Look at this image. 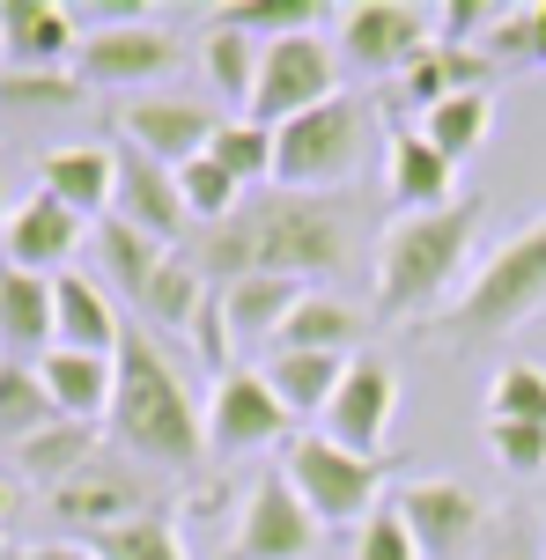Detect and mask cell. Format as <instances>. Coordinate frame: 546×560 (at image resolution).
<instances>
[{
  "label": "cell",
  "mask_w": 546,
  "mask_h": 560,
  "mask_svg": "<svg viewBox=\"0 0 546 560\" xmlns=\"http://www.w3.org/2000/svg\"><path fill=\"white\" fill-rule=\"evenodd\" d=\"M193 266L207 280H333L355 266V222L333 192H259L244 199L230 222L200 229L193 244Z\"/></svg>",
  "instance_id": "1"
},
{
  "label": "cell",
  "mask_w": 546,
  "mask_h": 560,
  "mask_svg": "<svg viewBox=\"0 0 546 560\" xmlns=\"http://www.w3.org/2000/svg\"><path fill=\"white\" fill-rule=\"evenodd\" d=\"M118 392H112V435L148 465H193L207 450V420L193 413V392L177 362L155 347L148 325H126L118 332Z\"/></svg>",
  "instance_id": "2"
},
{
  "label": "cell",
  "mask_w": 546,
  "mask_h": 560,
  "mask_svg": "<svg viewBox=\"0 0 546 560\" xmlns=\"http://www.w3.org/2000/svg\"><path fill=\"white\" fill-rule=\"evenodd\" d=\"M488 199H458L443 214H399L376 244V310L384 317H421L443 303L458 280H473V236H480Z\"/></svg>",
  "instance_id": "3"
},
{
  "label": "cell",
  "mask_w": 546,
  "mask_h": 560,
  "mask_svg": "<svg viewBox=\"0 0 546 560\" xmlns=\"http://www.w3.org/2000/svg\"><path fill=\"white\" fill-rule=\"evenodd\" d=\"M546 310V214L539 222H524L518 236H502L473 280H465L451 310H443V339L451 347H473V339H502L518 332L524 317H539Z\"/></svg>",
  "instance_id": "4"
},
{
  "label": "cell",
  "mask_w": 546,
  "mask_h": 560,
  "mask_svg": "<svg viewBox=\"0 0 546 560\" xmlns=\"http://www.w3.org/2000/svg\"><path fill=\"white\" fill-rule=\"evenodd\" d=\"M370 133H376V104L340 89L333 104L274 126V185L281 192H340L347 177L362 170Z\"/></svg>",
  "instance_id": "5"
},
{
  "label": "cell",
  "mask_w": 546,
  "mask_h": 560,
  "mask_svg": "<svg viewBox=\"0 0 546 560\" xmlns=\"http://www.w3.org/2000/svg\"><path fill=\"white\" fill-rule=\"evenodd\" d=\"M281 472L317 524H355L362 532V516L384 502V457H355V450L325 443V435H295L281 450Z\"/></svg>",
  "instance_id": "6"
},
{
  "label": "cell",
  "mask_w": 546,
  "mask_h": 560,
  "mask_svg": "<svg viewBox=\"0 0 546 560\" xmlns=\"http://www.w3.org/2000/svg\"><path fill=\"white\" fill-rule=\"evenodd\" d=\"M333 96H340V45H325L317 30L274 37L259 52V89H252V118L259 126H288V118L317 112Z\"/></svg>",
  "instance_id": "7"
},
{
  "label": "cell",
  "mask_w": 546,
  "mask_h": 560,
  "mask_svg": "<svg viewBox=\"0 0 546 560\" xmlns=\"http://www.w3.org/2000/svg\"><path fill=\"white\" fill-rule=\"evenodd\" d=\"M177 37L163 23H148V15H133V23H112V30H89L82 52H74V74H82V89H148L163 82L177 67Z\"/></svg>",
  "instance_id": "8"
},
{
  "label": "cell",
  "mask_w": 546,
  "mask_h": 560,
  "mask_svg": "<svg viewBox=\"0 0 546 560\" xmlns=\"http://www.w3.org/2000/svg\"><path fill=\"white\" fill-rule=\"evenodd\" d=\"M435 45V15L429 8H406V0H362L340 8V52L362 74H406L414 59Z\"/></svg>",
  "instance_id": "9"
},
{
  "label": "cell",
  "mask_w": 546,
  "mask_h": 560,
  "mask_svg": "<svg viewBox=\"0 0 546 560\" xmlns=\"http://www.w3.org/2000/svg\"><path fill=\"white\" fill-rule=\"evenodd\" d=\"M288 428H295V413H288L281 392L266 384V369H222V384L207 398V443L244 457V450L281 443Z\"/></svg>",
  "instance_id": "10"
},
{
  "label": "cell",
  "mask_w": 546,
  "mask_h": 560,
  "mask_svg": "<svg viewBox=\"0 0 546 560\" xmlns=\"http://www.w3.org/2000/svg\"><path fill=\"white\" fill-rule=\"evenodd\" d=\"M392 509L406 516L421 560H458L473 538L488 532V502L473 487H458V479H414V487L392 494Z\"/></svg>",
  "instance_id": "11"
},
{
  "label": "cell",
  "mask_w": 546,
  "mask_h": 560,
  "mask_svg": "<svg viewBox=\"0 0 546 560\" xmlns=\"http://www.w3.org/2000/svg\"><path fill=\"white\" fill-rule=\"evenodd\" d=\"M317 532H325V524L303 509V494L288 487V472H266L259 487H252V502H244L230 560H311Z\"/></svg>",
  "instance_id": "12"
},
{
  "label": "cell",
  "mask_w": 546,
  "mask_h": 560,
  "mask_svg": "<svg viewBox=\"0 0 546 560\" xmlns=\"http://www.w3.org/2000/svg\"><path fill=\"white\" fill-rule=\"evenodd\" d=\"M392 406H399V376H392V362L355 354L347 376H340V392H333V406H325V443L355 450V457H376L384 428H392Z\"/></svg>",
  "instance_id": "13"
},
{
  "label": "cell",
  "mask_w": 546,
  "mask_h": 560,
  "mask_svg": "<svg viewBox=\"0 0 546 560\" xmlns=\"http://www.w3.org/2000/svg\"><path fill=\"white\" fill-rule=\"evenodd\" d=\"M118 126H126V140H133L141 155H155L163 170H185L193 155L214 148V126H222V118L207 112V104H193V96H133V104L118 112Z\"/></svg>",
  "instance_id": "14"
},
{
  "label": "cell",
  "mask_w": 546,
  "mask_h": 560,
  "mask_svg": "<svg viewBox=\"0 0 546 560\" xmlns=\"http://www.w3.org/2000/svg\"><path fill=\"white\" fill-rule=\"evenodd\" d=\"M118 222H133L141 236H155L163 252H185V229H193V214H185V192H177V170H163L155 155H141V148H118V199H112Z\"/></svg>",
  "instance_id": "15"
},
{
  "label": "cell",
  "mask_w": 546,
  "mask_h": 560,
  "mask_svg": "<svg viewBox=\"0 0 546 560\" xmlns=\"http://www.w3.org/2000/svg\"><path fill=\"white\" fill-rule=\"evenodd\" d=\"M384 192H392V207H406V214H443V207H458V163L451 155H435L429 140H421V126H399V133L384 140Z\"/></svg>",
  "instance_id": "16"
},
{
  "label": "cell",
  "mask_w": 546,
  "mask_h": 560,
  "mask_svg": "<svg viewBox=\"0 0 546 560\" xmlns=\"http://www.w3.org/2000/svg\"><path fill=\"white\" fill-rule=\"evenodd\" d=\"M74 244H82V214H67L59 199L37 192V199H23V207L8 214V229H0V266L53 280V266H67Z\"/></svg>",
  "instance_id": "17"
},
{
  "label": "cell",
  "mask_w": 546,
  "mask_h": 560,
  "mask_svg": "<svg viewBox=\"0 0 546 560\" xmlns=\"http://www.w3.org/2000/svg\"><path fill=\"white\" fill-rule=\"evenodd\" d=\"M0 52L8 67H67L82 52V23L59 0H0Z\"/></svg>",
  "instance_id": "18"
},
{
  "label": "cell",
  "mask_w": 546,
  "mask_h": 560,
  "mask_svg": "<svg viewBox=\"0 0 546 560\" xmlns=\"http://www.w3.org/2000/svg\"><path fill=\"white\" fill-rule=\"evenodd\" d=\"M37 192L59 199L67 214H82V222H104L118 199V155L112 148H53L45 163H37Z\"/></svg>",
  "instance_id": "19"
},
{
  "label": "cell",
  "mask_w": 546,
  "mask_h": 560,
  "mask_svg": "<svg viewBox=\"0 0 546 560\" xmlns=\"http://www.w3.org/2000/svg\"><path fill=\"white\" fill-rule=\"evenodd\" d=\"M37 376H45V392H53L59 420H82V428L112 420V392H118V362H112V354H74V347H53V354L37 362Z\"/></svg>",
  "instance_id": "20"
},
{
  "label": "cell",
  "mask_w": 546,
  "mask_h": 560,
  "mask_svg": "<svg viewBox=\"0 0 546 560\" xmlns=\"http://www.w3.org/2000/svg\"><path fill=\"white\" fill-rule=\"evenodd\" d=\"M53 516L96 538V532H118V524L148 516V509H141V487H133L126 472H112V465H89V472H74L67 487H53Z\"/></svg>",
  "instance_id": "21"
},
{
  "label": "cell",
  "mask_w": 546,
  "mask_h": 560,
  "mask_svg": "<svg viewBox=\"0 0 546 560\" xmlns=\"http://www.w3.org/2000/svg\"><path fill=\"white\" fill-rule=\"evenodd\" d=\"M0 347H8V354H37V362L59 347L53 280H45V273H15V266H0Z\"/></svg>",
  "instance_id": "22"
},
{
  "label": "cell",
  "mask_w": 546,
  "mask_h": 560,
  "mask_svg": "<svg viewBox=\"0 0 546 560\" xmlns=\"http://www.w3.org/2000/svg\"><path fill=\"white\" fill-rule=\"evenodd\" d=\"M53 317H59V347H74V354H118V310L112 295L82 273H53Z\"/></svg>",
  "instance_id": "23"
},
{
  "label": "cell",
  "mask_w": 546,
  "mask_h": 560,
  "mask_svg": "<svg viewBox=\"0 0 546 560\" xmlns=\"http://www.w3.org/2000/svg\"><path fill=\"white\" fill-rule=\"evenodd\" d=\"M362 332H370V325H362V310L311 288V295L295 303V317L281 325L274 347H295V354H347V362H355V354H362Z\"/></svg>",
  "instance_id": "24"
},
{
  "label": "cell",
  "mask_w": 546,
  "mask_h": 560,
  "mask_svg": "<svg viewBox=\"0 0 546 560\" xmlns=\"http://www.w3.org/2000/svg\"><path fill=\"white\" fill-rule=\"evenodd\" d=\"M465 89H488V59L465 52V45H443V37L399 74V96L414 104V112H435V104H451V96H465Z\"/></svg>",
  "instance_id": "25"
},
{
  "label": "cell",
  "mask_w": 546,
  "mask_h": 560,
  "mask_svg": "<svg viewBox=\"0 0 546 560\" xmlns=\"http://www.w3.org/2000/svg\"><path fill=\"white\" fill-rule=\"evenodd\" d=\"M311 288L303 280H274V273H259V280H230L222 288V310H230V339H281V325L295 317V303H303Z\"/></svg>",
  "instance_id": "26"
},
{
  "label": "cell",
  "mask_w": 546,
  "mask_h": 560,
  "mask_svg": "<svg viewBox=\"0 0 546 560\" xmlns=\"http://www.w3.org/2000/svg\"><path fill=\"white\" fill-rule=\"evenodd\" d=\"M340 376H347V354H295V347H274V362H266V384L281 392V406L295 420H311V413L325 420Z\"/></svg>",
  "instance_id": "27"
},
{
  "label": "cell",
  "mask_w": 546,
  "mask_h": 560,
  "mask_svg": "<svg viewBox=\"0 0 546 560\" xmlns=\"http://www.w3.org/2000/svg\"><path fill=\"white\" fill-rule=\"evenodd\" d=\"M15 465H23L30 479H45V487H67L74 472L96 465V428H82V420H53V428H37L30 443H15Z\"/></svg>",
  "instance_id": "28"
},
{
  "label": "cell",
  "mask_w": 546,
  "mask_h": 560,
  "mask_svg": "<svg viewBox=\"0 0 546 560\" xmlns=\"http://www.w3.org/2000/svg\"><path fill=\"white\" fill-rule=\"evenodd\" d=\"M163 258H171V252H163L155 236H141L133 222H118V214H104V222H96V266H104V273H112L133 303L148 295V280L163 273Z\"/></svg>",
  "instance_id": "29"
},
{
  "label": "cell",
  "mask_w": 546,
  "mask_h": 560,
  "mask_svg": "<svg viewBox=\"0 0 546 560\" xmlns=\"http://www.w3.org/2000/svg\"><path fill=\"white\" fill-rule=\"evenodd\" d=\"M488 126H495V89H465L451 104L421 112V140H429L435 155H451V163H465V155L488 140Z\"/></svg>",
  "instance_id": "30"
},
{
  "label": "cell",
  "mask_w": 546,
  "mask_h": 560,
  "mask_svg": "<svg viewBox=\"0 0 546 560\" xmlns=\"http://www.w3.org/2000/svg\"><path fill=\"white\" fill-rule=\"evenodd\" d=\"M59 406L53 392H45V376H37V362H0V443H30L37 428H53Z\"/></svg>",
  "instance_id": "31"
},
{
  "label": "cell",
  "mask_w": 546,
  "mask_h": 560,
  "mask_svg": "<svg viewBox=\"0 0 546 560\" xmlns=\"http://www.w3.org/2000/svg\"><path fill=\"white\" fill-rule=\"evenodd\" d=\"M200 303H207V273L193 266V252H171V258H163V273L148 280L141 317H148V325H193Z\"/></svg>",
  "instance_id": "32"
},
{
  "label": "cell",
  "mask_w": 546,
  "mask_h": 560,
  "mask_svg": "<svg viewBox=\"0 0 546 560\" xmlns=\"http://www.w3.org/2000/svg\"><path fill=\"white\" fill-rule=\"evenodd\" d=\"M317 15H325L317 0H230V8H214V30H244V37L274 45V37H303Z\"/></svg>",
  "instance_id": "33"
},
{
  "label": "cell",
  "mask_w": 546,
  "mask_h": 560,
  "mask_svg": "<svg viewBox=\"0 0 546 560\" xmlns=\"http://www.w3.org/2000/svg\"><path fill=\"white\" fill-rule=\"evenodd\" d=\"M207 155L230 170L236 185H266V177H274V126H259L252 112H244V118H222Z\"/></svg>",
  "instance_id": "34"
},
{
  "label": "cell",
  "mask_w": 546,
  "mask_h": 560,
  "mask_svg": "<svg viewBox=\"0 0 546 560\" xmlns=\"http://www.w3.org/2000/svg\"><path fill=\"white\" fill-rule=\"evenodd\" d=\"M177 192H185V214H193L200 229L230 222L236 207H244V185H236V177L214 163V155H193V163L177 170Z\"/></svg>",
  "instance_id": "35"
},
{
  "label": "cell",
  "mask_w": 546,
  "mask_h": 560,
  "mask_svg": "<svg viewBox=\"0 0 546 560\" xmlns=\"http://www.w3.org/2000/svg\"><path fill=\"white\" fill-rule=\"evenodd\" d=\"M259 37H244V30H207V82L236 96V104H252V89H259Z\"/></svg>",
  "instance_id": "36"
},
{
  "label": "cell",
  "mask_w": 546,
  "mask_h": 560,
  "mask_svg": "<svg viewBox=\"0 0 546 560\" xmlns=\"http://www.w3.org/2000/svg\"><path fill=\"white\" fill-rule=\"evenodd\" d=\"M82 96V74H67V67H8L0 74V104H15V112H67Z\"/></svg>",
  "instance_id": "37"
},
{
  "label": "cell",
  "mask_w": 546,
  "mask_h": 560,
  "mask_svg": "<svg viewBox=\"0 0 546 560\" xmlns=\"http://www.w3.org/2000/svg\"><path fill=\"white\" fill-rule=\"evenodd\" d=\"M488 420H524V428H546V369L539 362H502V369H495Z\"/></svg>",
  "instance_id": "38"
},
{
  "label": "cell",
  "mask_w": 546,
  "mask_h": 560,
  "mask_svg": "<svg viewBox=\"0 0 546 560\" xmlns=\"http://www.w3.org/2000/svg\"><path fill=\"white\" fill-rule=\"evenodd\" d=\"M89 553L96 560H185V546H177L171 516H133V524H118V532H96Z\"/></svg>",
  "instance_id": "39"
},
{
  "label": "cell",
  "mask_w": 546,
  "mask_h": 560,
  "mask_svg": "<svg viewBox=\"0 0 546 560\" xmlns=\"http://www.w3.org/2000/svg\"><path fill=\"white\" fill-rule=\"evenodd\" d=\"M355 560H421V546H414V532H406V516L392 502H376L370 516H362V532H355Z\"/></svg>",
  "instance_id": "40"
},
{
  "label": "cell",
  "mask_w": 546,
  "mask_h": 560,
  "mask_svg": "<svg viewBox=\"0 0 546 560\" xmlns=\"http://www.w3.org/2000/svg\"><path fill=\"white\" fill-rule=\"evenodd\" d=\"M488 443H495V457H502L518 479H539L546 472V428H524V420H488Z\"/></svg>",
  "instance_id": "41"
},
{
  "label": "cell",
  "mask_w": 546,
  "mask_h": 560,
  "mask_svg": "<svg viewBox=\"0 0 546 560\" xmlns=\"http://www.w3.org/2000/svg\"><path fill=\"white\" fill-rule=\"evenodd\" d=\"M193 347H200V362H230V310H222V288H207L200 317H193Z\"/></svg>",
  "instance_id": "42"
},
{
  "label": "cell",
  "mask_w": 546,
  "mask_h": 560,
  "mask_svg": "<svg viewBox=\"0 0 546 560\" xmlns=\"http://www.w3.org/2000/svg\"><path fill=\"white\" fill-rule=\"evenodd\" d=\"M488 15H495L488 0H451V8H435V37L473 52V37H480V23H488Z\"/></svg>",
  "instance_id": "43"
},
{
  "label": "cell",
  "mask_w": 546,
  "mask_h": 560,
  "mask_svg": "<svg viewBox=\"0 0 546 560\" xmlns=\"http://www.w3.org/2000/svg\"><path fill=\"white\" fill-rule=\"evenodd\" d=\"M488 52L495 59H532V8H510V15L488 30Z\"/></svg>",
  "instance_id": "44"
},
{
  "label": "cell",
  "mask_w": 546,
  "mask_h": 560,
  "mask_svg": "<svg viewBox=\"0 0 546 560\" xmlns=\"http://www.w3.org/2000/svg\"><path fill=\"white\" fill-rule=\"evenodd\" d=\"M488 560H539V553H532V538H524V532H510V538H495Z\"/></svg>",
  "instance_id": "45"
},
{
  "label": "cell",
  "mask_w": 546,
  "mask_h": 560,
  "mask_svg": "<svg viewBox=\"0 0 546 560\" xmlns=\"http://www.w3.org/2000/svg\"><path fill=\"white\" fill-rule=\"evenodd\" d=\"M23 560H96V553H89V546H30Z\"/></svg>",
  "instance_id": "46"
},
{
  "label": "cell",
  "mask_w": 546,
  "mask_h": 560,
  "mask_svg": "<svg viewBox=\"0 0 546 560\" xmlns=\"http://www.w3.org/2000/svg\"><path fill=\"white\" fill-rule=\"evenodd\" d=\"M532 59H539V67H546V0H539V8H532Z\"/></svg>",
  "instance_id": "47"
},
{
  "label": "cell",
  "mask_w": 546,
  "mask_h": 560,
  "mask_svg": "<svg viewBox=\"0 0 546 560\" xmlns=\"http://www.w3.org/2000/svg\"><path fill=\"white\" fill-rule=\"evenodd\" d=\"M15 524V494H8V479H0V532Z\"/></svg>",
  "instance_id": "48"
},
{
  "label": "cell",
  "mask_w": 546,
  "mask_h": 560,
  "mask_svg": "<svg viewBox=\"0 0 546 560\" xmlns=\"http://www.w3.org/2000/svg\"><path fill=\"white\" fill-rule=\"evenodd\" d=\"M8 214H15V207H8V185H0V229H8Z\"/></svg>",
  "instance_id": "49"
}]
</instances>
